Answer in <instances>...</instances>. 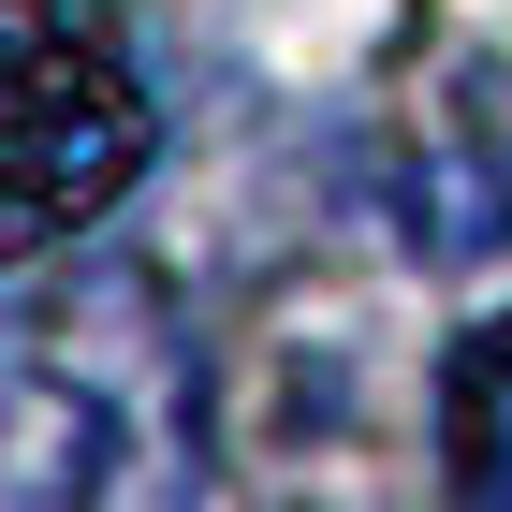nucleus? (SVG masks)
I'll return each mask as SVG.
<instances>
[{
  "instance_id": "nucleus-1",
  "label": "nucleus",
  "mask_w": 512,
  "mask_h": 512,
  "mask_svg": "<svg viewBox=\"0 0 512 512\" xmlns=\"http://www.w3.org/2000/svg\"><path fill=\"white\" fill-rule=\"evenodd\" d=\"M0 498L15 512H191L205 395L147 278H59L0 337Z\"/></svg>"
},
{
  "instance_id": "nucleus-2",
  "label": "nucleus",
  "mask_w": 512,
  "mask_h": 512,
  "mask_svg": "<svg viewBox=\"0 0 512 512\" xmlns=\"http://www.w3.org/2000/svg\"><path fill=\"white\" fill-rule=\"evenodd\" d=\"M147 88L118 44H88L59 0H0V249H59L132 191Z\"/></svg>"
},
{
  "instance_id": "nucleus-3",
  "label": "nucleus",
  "mask_w": 512,
  "mask_h": 512,
  "mask_svg": "<svg viewBox=\"0 0 512 512\" xmlns=\"http://www.w3.org/2000/svg\"><path fill=\"white\" fill-rule=\"evenodd\" d=\"M439 483L454 512H512V308L439 352Z\"/></svg>"
}]
</instances>
